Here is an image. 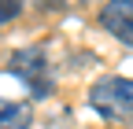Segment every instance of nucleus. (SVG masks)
<instances>
[{
  "label": "nucleus",
  "mask_w": 133,
  "mask_h": 129,
  "mask_svg": "<svg viewBox=\"0 0 133 129\" xmlns=\"http://www.w3.org/2000/svg\"><path fill=\"white\" fill-rule=\"evenodd\" d=\"M89 103L107 122L133 118V77H100L89 89Z\"/></svg>",
  "instance_id": "1"
},
{
  "label": "nucleus",
  "mask_w": 133,
  "mask_h": 129,
  "mask_svg": "<svg viewBox=\"0 0 133 129\" xmlns=\"http://www.w3.org/2000/svg\"><path fill=\"white\" fill-rule=\"evenodd\" d=\"M8 70L15 77H22L33 96H48L52 92V74H48V59H44L41 48H19V52H11Z\"/></svg>",
  "instance_id": "2"
},
{
  "label": "nucleus",
  "mask_w": 133,
  "mask_h": 129,
  "mask_svg": "<svg viewBox=\"0 0 133 129\" xmlns=\"http://www.w3.org/2000/svg\"><path fill=\"white\" fill-rule=\"evenodd\" d=\"M100 26H104L111 37H118L122 44L133 48V0H111V4H104Z\"/></svg>",
  "instance_id": "3"
},
{
  "label": "nucleus",
  "mask_w": 133,
  "mask_h": 129,
  "mask_svg": "<svg viewBox=\"0 0 133 129\" xmlns=\"http://www.w3.org/2000/svg\"><path fill=\"white\" fill-rule=\"evenodd\" d=\"M33 111L30 103H15V100H0V129H30Z\"/></svg>",
  "instance_id": "4"
},
{
  "label": "nucleus",
  "mask_w": 133,
  "mask_h": 129,
  "mask_svg": "<svg viewBox=\"0 0 133 129\" xmlns=\"http://www.w3.org/2000/svg\"><path fill=\"white\" fill-rule=\"evenodd\" d=\"M22 11V0H0V22H11Z\"/></svg>",
  "instance_id": "5"
}]
</instances>
